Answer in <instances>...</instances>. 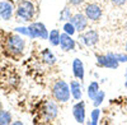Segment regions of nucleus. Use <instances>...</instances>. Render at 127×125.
I'll return each mask as SVG.
<instances>
[{
	"label": "nucleus",
	"mask_w": 127,
	"mask_h": 125,
	"mask_svg": "<svg viewBox=\"0 0 127 125\" xmlns=\"http://www.w3.org/2000/svg\"><path fill=\"white\" fill-rule=\"evenodd\" d=\"M0 19H3V18H1V15H0Z\"/></svg>",
	"instance_id": "obj_32"
},
{
	"label": "nucleus",
	"mask_w": 127,
	"mask_h": 125,
	"mask_svg": "<svg viewBox=\"0 0 127 125\" xmlns=\"http://www.w3.org/2000/svg\"><path fill=\"white\" fill-rule=\"evenodd\" d=\"M88 20L89 19L87 18V15L84 13H75V14H72L70 22L74 24V27L76 28V32L83 33L88 27Z\"/></svg>",
	"instance_id": "obj_9"
},
{
	"label": "nucleus",
	"mask_w": 127,
	"mask_h": 125,
	"mask_svg": "<svg viewBox=\"0 0 127 125\" xmlns=\"http://www.w3.org/2000/svg\"><path fill=\"white\" fill-rule=\"evenodd\" d=\"M97 65L99 68H107V69H117L120 65V61L116 58V54L107 53L103 55H97Z\"/></svg>",
	"instance_id": "obj_5"
},
{
	"label": "nucleus",
	"mask_w": 127,
	"mask_h": 125,
	"mask_svg": "<svg viewBox=\"0 0 127 125\" xmlns=\"http://www.w3.org/2000/svg\"><path fill=\"white\" fill-rule=\"evenodd\" d=\"M80 41L88 47H93L99 42V33L95 29H88L84 31L80 36Z\"/></svg>",
	"instance_id": "obj_8"
},
{
	"label": "nucleus",
	"mask_w": 127,
	"mask_h": 125,
	"mask_svg": "<svg viewBox=\"0 0 127 125\" xmlns=\"http://www.w3.org/2000/svg\"><path fill=\"white\" fill-rule=\"evenodd\" d=\"M71 68H72V74H74V77H75L76 79H79V80H81V83H83L84 78H85V70H84L83 61H81L80 59H78V58L74 59Z\"/></svg>",
	"instance_id": "obj_13"
},
{
	"label": "nucleus",
	"mask_w": 127,
	"mask_h": 125,
	"mask_svg": "<svg viewBox=\"0 0 127 125\" xmlns=\"http://www.w3.org/2000/svg\"><path fill=\"white\" fill-rule=\"evenodd\" d=\"M116 58H117V60L120 62H127V53L125 51V53H117L116 54Z\"/></svg>",
	"instance_id": "obj_24"
},
{
	"label": "nucleus",
	"mask_w": 127,
	"mask_h": 125,
	"mask_svg": "<svg viewBox=\"0 0 127 125\" xmlns=\"http://www.w3.org/2000/svg\"><path fill=\"white\" fill-rule=\"evenodd\" d=\"M126 71H127V69H126Z\"/></svg>",
	"instance_id": "obj_33"
},
{
	"label": "nucleus",
	"mask_w": 127,
	"mask_h": 125,
	"mask_svg": "<svg viewBox=\"0 0 127 125\" xmlns=\"http://www.w3.org/2000/svg\"><path fill=\"white\" fill-rule=\"evenodd\" d=\"M38 114H39V120H42V123L54 121L57 118V114H59V107L56 105L55 100L54 101L47 100L45 102H42Z\"/></svg>",
	"instance_id": "obj_4"
},
{
	"label": "nucleus",
	"mask_w": 127,
	"mask_h": 125,
	"mask_svg": "<svg viewBox=\"0 0 127 125\" xmlns=\"http://www.w3.org/2000/svg\"><path fill=\"white\" fill-rule=\"evenodd\" d=\"M99 118H100V110L98 107H95L94 110H92V114H90V121H88L89 125H97L98 121H99Z\"/></svg>",
	"instance_id": "obj_20"
},
{
	"label": "nucleus",
	"mask_w": 127,
	"mask_h": 125,
	"mask_svg": "<svg viewBox=\"0 0 127 125\" xmlns=\"http://www.w3.org/2000/svg\"><path fill=\"white\" fill-rule=\"evenodd\" d=\"M104 97H105L104 91H99L97 95H95V97L92 100V101H93V106H94V107H99L102 103H103V101H104Z\"/></svg>",
	"instance_id": "obj_21"
},
{
	"label": "nucleus",
	"mask_w": 127,
	"mask_h": 125,
	"mask_svg": "<svg viewBox=\"0 0 127 125\" xmlns=\"http://www.w3.org/2000/svg\"><path fill=\"white\" fill-rule=\"evenodd\" d=\"M12 124H13V125H22L23 123H22V121H14V123H12Z\"/></svg>",
	"instance_id": "obj_27"
},
{
	"label": "nucleus",
	"mask_w": 127,
	"mask_h": 125,
	"mask_svg": "<svg viewBox=\"0 0 127 125\" xmlns=\"http://www.w3.org/2000/svg\"><path fill=\"white\" fill-rule=\"evenodd\" d=\"M51 92H52V97L56 102L60 103H65L70 100L71 97V91H70V84L66 83L62 79H57L54 82V84L51 87Z\"/></svg>",
	"instance_id": "obj_2"
},
{
	"label": "nucleus",
	"mask_w": 127,
	"mask_h": 125,
	"mask_svg": "<svg viewBox=\"0 0 127 125\" xmlns=\"http://www.w3.org/2000/svg\"><path fill=\"white\" fill-rule=\"evenodd\" d=\"M14 31L17 33H19V35H23V36H27V37H29V29H28V27H15L14 28Z\"/></svg>",
	"instance_id": "obj_23"
},
{
	"label": "nucleus",
	"mask_w": 127,
	"mask_h": 125,
	"mask_svg": "<svg viewBox=\"0 0 127 125\" xmlns=\"http://www.w3.org/2000/svg\"><path fill=\"white\" fill-rule=\"evenodd\" d=\"M109 1H111L113 5H116V6H123V5L126 4L127 0H109Z\"/></svg>",
	"instance_id": "obj_25"
},
{
	"label": "nucleus",
	"mask_w": 127,
	"mask_h": 125,
	"mask_svg": "<svg viewBox=\"0 0 127 125\" xmlns=\"http://www.w3.org/2000/svg\"><path fill=\"white\" fill-rule=\"evenodd\" d=\"M84 14L87 15V18L92 22H98L99 19H102L103 15V10L102 8L95 4V3H89L85 5V9H84Z\"/></svg>",
	"instance_id": "obj_7"
},
{
	"label": "nucleus",
	"mask_w": 127,
	"mask_h": 125,
	"mask_svg": "<svg viewBox=\"0 0 127 125\" xmlns=\"http://www.w3.org/2000/svg\"><path fill=\"white\" fill-rule=\"evenodd\" d=\"M81 89L83 88H81V84H80L79 79L78 80H71V83H70V91H71V97L74 100L79 101V100L83 98V91Z\"/></svg>",
	"instance_id": "obj_14"
},
{
	"label": "nucleus",
	"mask_w": 127,
	"mask_h": 125,
	"mask_svg": "<svg viewBox=\"0 0 127 125\" xmlns=\"http://www.w3.org/2000/svg\"><path fill=\"white\" fill-rule=\"evenodd\" d=\"M36 15V6L31 0H19L15 6V17L18 20L31 22Z\"/></svg>",
	"instance_id": "obj_3"
},
{
	"label": "nucleus",
	"mask_w": 127,
	"mask_h": 125,
	"mask_svg": "<svg viewBox=\"0 0 127 125\" xmlns=\"http://www.w3.org/2000/svg\"><path fill=\"white\" fill-rule=\"evenodd\" d=\"M60 36L61 33L59 29H52L48 35V42L52 46H60Z\"/></svg>",
	"instance_id": "obj_17"
},
{
	"label": "nucleus",
	"mask_w": 127,
	"mask_h": 125,
	"mask_svg": "<svg viewBox=\"0 0 127 125\" xmlns=\"http://www.w3.org/2000/svg\"><path fill=\"white\" fill-rule=\"evenodd\" d=\"M125 51L127 53V41H126V45H125Z\"/></svg>",
	"instance_id": "obj_29"
},
{
	"label": "nucleus",
	"mask_w": 127,
	"mask_h": 125,
	"mask_svg": "<svg viewBox=\"0 0 127 125\" xmlns=\"http://www.w3.org/2000/svg\"><path fill=\"white\" fill-rule=\"evenodd\" d=\"M3 110V106H1V102H0V111H1Z\"/></svg>",
	"instance_id": "obj_30"
},
{
	"label": "nucleus",
	"mask_w": 127,
	"mask_h": 125,
	"mask_svg": "<svg viewBox=\"0 0 127 125\" xmlns=\"http://www.w3.org/2000/svg\"><path fill=\"white\" fill-rule=\"evenodd\" d=\"M125 87L127 88V71H126V80H125Z\"/></svg>",
	"instance_id": "obj_28"
},
{
	"label": "nucleus",
	"mask_w": 127,
	"mask_h": 125,
	"mask_svg": "<svg viewBox=\"0 0 127 125\" xmlns=\"http://www.w3.org/2000/svg\"><path fill=\"white\" fill-rule=\"evenodd\" d=\"M99 91H100V89H99V83H98V82H95V80L90 82V83H89V86H88V89H87L88 97H89L90 100H93V98L95 97V95H97Z\"/></svg>",
	"instance_id": "obj_16"
},
{
	"label": "nucleus",
	"mask_w": 127,
	"mask_h": 125,
	"mask_svg": "<svg viewBox=\"0 0 127 125\" xmlns=\"http://www.w3.org/2000/svg\"><path fill=\"white\" fill-rule=\"evenodd\" d=\"M29 29V37L31 38H41V40H48L50 32L47 31L46 26L42 22H33L28 26Z\"/></svg>",
	"instance_id": "obj_6"
},
{
	"label": "nucleus",
	"mask_w": 127,
	"mask_h": 125,
	"mask_svg": "<svg viewBox=\"0 0 127 125\" xmlns=\"http://www.w3.org/2000/svg\"><path fill=\"white\" fill-rule=\"evenodd\" d=\"M3 49L8 54V56L13 59H19L24 53L26 41L19 33H6L3 42Z\"/></svg>",
	"instance_id": "obj_1"
},
{
	"label": "nucleus",
	"mask_w": 127,
	"mask_h": 125,
	"mask_svg": "<svg viewBox=\"0 0 127 125\" xmlns=\"http://www.w3.org/2000/svg\"><path fill=\"white\" fill-rule=\"evenodd\" d=\"M14 12H15V8L12 3L6 1V0L0 1V15H1L3 20H10Z\"/></svg>",
	"instance_id": "obj_12"
},
{
	"label": "nucleus",
	"mask_w": 127,
	"mask_h": 125,
	"mask_svg": "<svg viewBox=\"0 0 127 125\" xmlns=\"http://www.w3.org/2000/svg\"><path fill=\"white\" fill-rule=\"evenodd\" d=\"M12 123V114L6 110L0 111V125H9Z\"/></svg>",
	"instance_id": "obj_18"
},
{
	"label": "nucleus",
	"mask_w": 127,
	"mask_h": 125,
	"mask_svg": "<svg viewBox=\"0 0 127 125\" xmlns=\"http://www.w3.org/2000/svg\"><path fill=\"white\" fill-rule=\"evenodd\" d=\"M72 17L71 9L69 6H65L61 12H60V22H69Z\"/></svg>",
	"instance_id": "obj_19"
},
{
	"label": "nucleus",
	"mask_w": 127,
	"mask_h": 125,
	"mask_svg": "<svg viewBox=\"0 0 127 125\" xmlns=\"http://www.w3.org/2000/svg\"><path fill=\"white\" fill-rule=\"evenodd\" d=\"M62 29H64V32L67 33V35H70V36H74V35H75V32H76V28L74 27V24L70 22V20H69V22L64 23Z\"/></svg>",
	"instance_id": "obj_22"
},
{
	"label": "nucleus",
	"mask_w": 127,
	"mask_h": 125,
	"mask_svg": "<svg viewBox=\"0 0 127 125\" xmlns=\"http://www.w3.org/2000/svg\"><path fill=\"white\" fill-rule=\"evenodd\" d=\"M72 116L78 124L85 123V102L79 100L75 105L72 106Z\"/></svg>",
	"instance_id": "obj_10"
},
{
	"label": "nucleus",
	"mask_w": 127,
	"mask_h": 125,
	"mask_svg": "<svg viewBox=\"0 0 127 125\" xmlns=\"http://www.w3.org/2000/svg\"><path fill=\"white\" fill-rule=\"evenodd\" d=\"M76 46V42L75 40L72 38V36L62 32L61 36H60V47L62 51H65V53H69V51H72Z\"/></svg>",
	"instance_id": "obj_11"
},
{
	"label": "nucleus",
	"mask_w": 127,
	"mask_h": 125,
	"mask_svg": "<svg viewBox=\"0 0 127 125\" xmlns=\"http://www.w3.org/2000/svg\"><path fill=\"white\" fill-rule=\"evenodd\" d=\"M84 3V0H69V4L72 6H79Z\"/></svg>",
	"instance_id": "obj_26"
},
{
	"label": "nucleus",
	"mask_w": 127,
	"mask_h": 125,
	"mask_svg": "<svg viewBox=\"0 0 127 125\" xmlns=\"http://www.w3.org/2000/svg\"><path fill=\"white\" fill-rule=\"evenodd\" d=\"M41 58H42V61H43L45 64H47V65H54L56 62V56L48 49H45L43 51H42V53H41Z\"/></svg>",
	"instance_id": "obj_15"
},
{
	"label": "nucleus",
	"mask_w": 127,
	"mask_h": 125,
	"mask_svg": "<svg viewBox=\"0 0 127 125\" xmlns=\"http://www.w3.org/2000/svg\"><path fill=\"white\" fill-rule=\"evenodd\" d=\"M126 29H127V20H126Z\"/></svg>",
	"instance_id": "obj_31"
}]
</instances>
